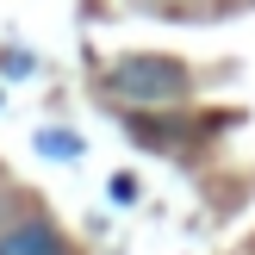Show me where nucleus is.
I'll return each mask as SVG.
<instances>
[{"label": "nucleus", "instance_id": "nucleus-1", "mask_svg": "<svg viewBox=\"0 0 255 255\" xmlns=\"http://www.w3.org/2000/svg\"><path fill=\"white\" fill-rule=\"evenodd\" d=\"M100 87L125 106H174V100L193 94V69L174 56H119L100 75Z\"/></svg>", "mask_w": 255, "mask_h": 255}, {"label": "nucleus", "instance_id": "nucleus-4", "mask_svg": "<svg viewBox=\"0 0 255 255\" xmlns=\"http://www.w3.org/2000/svg\"><path fill=\"white\" fill-rule=\"evenodd\" d=\"M6 75H31V56L25 50H6Z\"/></svg>", "mask_w": 255, "mask_h": 255}, {"label": "nucleus", "instance_id": "nucleus-3", "mask_svg": "<svg viewBox=\"0 0 255 255\" xmlns=\"http://www.w3.org/2000/svg\"><path fill=\"white\" fill-rule=\"evenodd\" d=\"M37 156L75 162V156H81V137H75V131H37Z\"/></svg>", "mask_w": 255, "mask_h": 255}, {"label": "nucleus", "instance_id": "nucleus-2", "mask_svg": "<svg viewBox=\"0 0 255 255\" xmlns=\"http://www.w3.org/2000/svg\"><path fill=\"white\" fill-rule=\"evenodd\" d=\"M0 255H69V243L56 237V224L25 218V224H12V231L0 237Z\"/></svg>", "mask_w": 255, "mask_h": 255}]
</instances>
